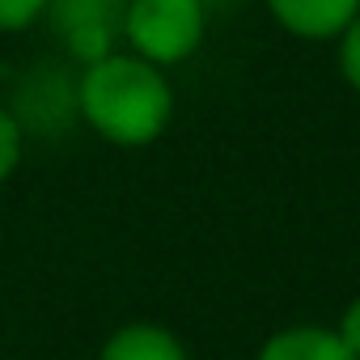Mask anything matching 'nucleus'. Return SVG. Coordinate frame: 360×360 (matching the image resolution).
<instances>
[{"label":"nucleus","instance_id":"f257e3e1","mask_svg":"<svg viewBox=\"0 0 360 360\" xmlns=\"http://www.w3.org/2000/svg\"><path fill=\"white\" fill-rule=\"evenodd\" d=\"M72 102L94 136L115 148H144L165 136L174 119V85L165 68L115 51L81 68Z\"/></svg>","mask_w":360,"mask_h":360},{"label":"nucleus","instance_id":"f03ea898","mask_svg":"<svg viewBox=\"0 0 360 360\" xmlns=\"http://www.w3.org/2000/svg\"><path fill=\"white\" fill-rule=\"evenodd\" d=\"M208 22L212 9L204 0H127L123 51L169 72L204 47Z\"/></svg>","mask_w":360,"mask_h":360},{"label":"nucleus","instance_id":"7ed1b4c3","mask_svg":"<svg viewBox=\"0 0 360 360\" xmlns=\"http://www.w3.org/2000/svg\"><path fill=\"white\" fill-rule=\"evenodd\" d=\"M123 18L127 0H47L43 13L64 56H72L81 68L123 51Z\"/></svg>","mask_w":360,"mask_h":360},{"label":"nucleus","instance_id":"20e7f679","mask_svg":"<svg viewBox=\"0 0 360 360\" xmlns=\"http://www.w3.org/2000/svg\"><path fill=\"white\" fill-rule=\"evenodd\" d=\"M271 22L305 43H335L360 13V0H263Z\"/></svg>","mask_w":360,"mask_h":360},{"label":"nucleus","instance_id":"39448f33","mask_svg":"<svg viewBox=\"0 0 360 360\" xmlns=\"http://www.w3.org/2000/svg\"><path fill=\"white\" fill-rule=\"evenodd\" d=\"M255 360H356L352 347L339 339L335 326L322 322H297L263 339Z\"/></svg>","mask_w":360,"mask_h":360},{"label":"nucleus","instance_id":"423d86ee","mask_svg":"<svg viewBox=\"0 0 360 360\" xmlns=\"http://www.w3.org/2000/svg\"><path fill=\"white\" fill-rule=\"evenodd\" d=\"M98 360H191L187 343L161 322H123L106 335Z\"/></svg>","mask_w":360,"mask_h":360},{"label":"nucleus","instance_id":"0eeeda50","mask_svg":"<svg viewBox=\"0 0 360 360\" xmlns=\"http://www.w3.org/2000/svg\"><path fill=\"white\" fill-rule=\"evenodd\" d=\"M22 153H26V131H22V119H18L9 106H0V187H5L9 178L18 174Z\"/></svg>","mask_w":360,"mask_h":360},{"label":"nucleus","instance_id":"6e6552de","mask_svg":"<svg viewBox=\"0 0 360 360\" xmlns=\"http://www.w3.org/2000/svg\"><path fill=\"white\" fill-rule=\"evenodd\" d=\"M47 13V0H0V34H22L39 26Z\"/></svg>","mask_w":360,"mask_h":360},{"label":"nucleus","instance_id":"1a4fd4ad","mask_svg":"<svg viewBox=\"0 0 360 360\" xmlns=\"http://www.w3.org/2000/svg\"><path fill=\"white\" fill-rule=\"evenodd\" d=\"M335 43H339V72H343V81L360 94V13H356V22H352Z\"/></svg>","mask_w":360,"mask_h":360},{"label":"nucleus","instance_id":"9d476101","mask_svg":"<svg viewBox=\"0 0 360 360\" xmlns=\"http://www.w3.org/2000/svg\"><path fill=\"white\" fill-rule=\"evenodd\" d=\"M335 330H339V339L352 347V356L360 360V292L343 305V314H339V322H335Z\"/></svg>","mask_w":360,"mask_h":360}]
</instances>
